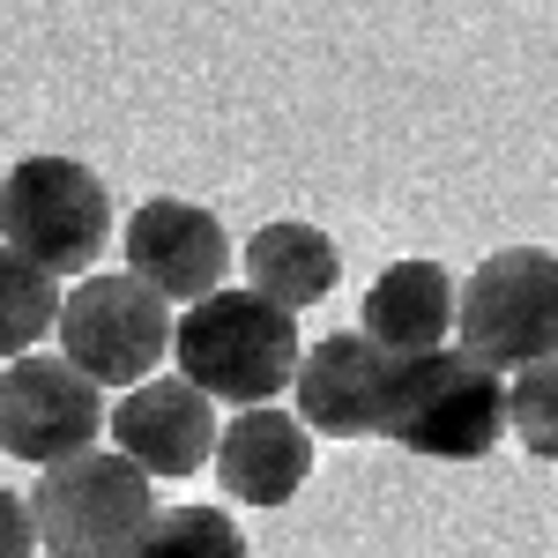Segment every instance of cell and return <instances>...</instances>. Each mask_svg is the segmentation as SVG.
<instances>
[{
  "label": "cell",
  "mask_w": 558,
  "mask_h": 558,
  "mask_svg": "<svg viewBox=\"0 0 558 558\" xmlns=\"http://www.w3.org/2000/svg\"><path fill=\"white\" fill-rule=\"evenodd\" d=\"M172 328L179 313L142 276L128 268H97L83 276L68 299H60V357L83 373L89 387H112V395H128V387L157 380V365L172 357Z\"/></svg>",
  "instance_id": "obj_5"
},
{
  "label": "cell",
  "mask_w": 558,
  "mask_h": 558,
  "mask_svg": "<svg viewBox=\"0 0 558 558\" xmlns=\"http://www.w3.org/2000/svg\"><path fill=\"white\" fill-rule=\"evenodd\" d=\"M313 476V432L299 425V410H239L223 439H216V484L239 507H291Z\"/></svg>",
  "instance_id": "obj_11"
},
{
  "label": "cell",
  "mask_w": 558,
  "mask_h": 558,
  "mask_svg": "<svg viewBox=\"0 0 558 558\" xmlns=\"http://www.w3.org/2000/svg\"><path fill=\"white\" fill-rule=\"evenodd\" d=\"M112 239V194L75 157H23L0 179V246L38 260L45 276H97V254Z\"/></svg>",
  "instance_id": "obj_4"
},
{
  "label": "cell",
  "mask_w": 558,
  "mask_h": 558,
  "mask_svg": "<svg viewBox=\"0 0 558 558\" xmlns=\"http://www.w3.org/2000/svg\"><path fill=\"white\" fill-rule=\"evenodd\" d=\"M380 432L425 462H484L507 432V380L470 350H417L387 365Z\"/></svg>",
  "instance_id": "obj_2"
},
{
  "label": "cell",
  "mask_w": 558,
  "mask_h": 558,
  "mask_svg": "<svg viewBox=\"0 0 558 558\" xmlns=\"http://www.w3.org/2000/svg\"><path fill=\"white\" fill-rule=\"evenodd\" d=\"M38 551V521H31V499H15L0 484V558H31Z\"/></svg>",
  "instance_id": "obj_17"
},
{
  "label": "cell",
  "mask_w": 558,
  "mask_h": 558,
  "mask_svg": "<svg viewBox=\"0 0 558 558\" xmlns=\"http://www.w3.org/2000/svg\"><path fill=\"white\" fill-rule=\"evenodd\" d=\"M105 432H112V447L128 454L134 470H149V476H194V470H209V462H216V439H223L216 402L194 380H179V373H172V380L128 387V395L112 402Z\"/></svg>",
  "instance_id": "obj_9"
},
{
  "label": "cell",
  "mask_w": 558,
  "mask_h": 558,
  "mask_svg": "<svg viewBox=\"0 0 558 558\" xmlns=\"http://www.w3.org/2000/svg\"><path fill=\"white\" fill-rule=\"evenodd\" d=\"M454 305H462V283H454L439 260H387L380 276H373V291H365V336H373L387 357L447 350Z\"/></svg>",
  "instance_id": "obj_12"
},
{
  "label": "cell",
  "mask_w": 558,
  "mask_h": 558,
  "mask_svg": "<svg viewBox=\"0 0 558 558\" xmlns=\"http://www.w3.org/2000/svg\"><path fill=\"white\" fill-rule=\"evenodd\" d=\"M60 276H45L38 260H23L15 246H0V365L31 357V350L60 328Z\"/></svg>",
  "instance_id": "obj_14"
},
{
  "label": "cell",
  "mask_w": 558,
  "mask_h": 558,
  "mask_svg": "<svg viewBox=\"0 0 558 558\" xmlns=\"http://www.w3.org/2000/svg\"><path fill=\"white\" fill-rule=\"evenodd\" d=\"M507 425H514V439L536 462H558V357L514 373V387H507Z\"/></svg>",
  "instance_id": "obj_16"
},
{
  "label": "cell",
  "mask_w": 558,
  "mask_h": 558,
  "mask_svg": "<svg viewBox=\"0 0 558 558\" xmlns=\"http://www.w3.org/2000/svg\"><path fill=\"white\" fill-rule=\"evenodd\" d=\"M454 336L499 380L558 357V254L507 246V254L476 260V276L462 283V305H454Z\"/></svg>",
  "instance_id": "obj_6"
},
{
  "label": "cell",
  "mask_w": 558,
  "mask_h": 558,
  "mask_svg": "<svg viewBox=\"0 0 558 558\" xmlns=\"http://www.w3.org/2000/svg\"><path fill=\"white\" fill-rule=\"evenodd\" d=\"M112 417L105 387H89L68 357H8L0 365V447L31 470H60L97 447V432Z\"/></svg>",
  "instance_id": "obj_7"
},
{
  "label": "cell",
  "mask_w": 558,
  "mask_h": 558,
  "mask_svg": "<svg viewBox=\"0 0 558 558\" xmlns=\"http://www.w3.org/2000/svg\"><path fill=\"white\" fill-rule=\"evenodd\" d=\"M387 357L365 328H343L328 343H305L299 380H291V402H299V425L320 432V439H365L380 432L387 410Z\"/></svg>",
  "instance_id": "obj_10"
},
{
  "label": "cell",
  "mask_w": 558,
  "mask_h": 558,
  "mask_svg": "<svg viewBox=\"0 0 558 558\" xmlns=\"http://www.w3.org/2000/svg\"><path fill=\"white\" fill-rule=\"evenodd\" d=\"M179 380H194L209 402H239L260 410L299 380V313H283L260 291H209L202 305H186L172 328Z\"/></svg>",
  "instance_id": "obj_1"
},
{
  "label": "cell",
  "mask_w": 558,
  "mask_h": 558,
  "mask_svg": "<svg viewBox=\"0 0 558 558\" xmlns=\"http://www.w3.org/2000/svg\"><path fill=\"white\" fill-rule=\"evenodd\" d=\"M128 276H142L165 305H202L209 291H223V268H231V239L202 202H179L157 194L128 216Z\"/></svg>",
  "instance_id": "obj_8"
},
{
  "label": "cell",
  "mask_w": 558,
  "mask_h": 558,
  "mask_svg": "<svg viewBox=\"0 0 558 558\" xmlns=\"http://www.w3.org/2000/svg\"><path fill=\"white\" fill-rule=\"evenodd\" d=\"M149 484L157 476L134 470L120 447H89L75 462L45 470L38 492H31L38 544L52 558H134L142 536H149V521L165 514Z\"/></svg>",
  "instance_id": "obj_3"
},
{
  "label": "cell",
  "mask_w": 558,
  "mask_h": 558,
  "mask_svg": "<svg viewBox=\"0 0 558 558\" xmlns=\"http://www.w3.org/2000/svg\"><path fill=\"white\" fill-rule=\"evenodd\" d=\"M336 283H343V254H336V239L320 223L283 216V223H260L254 239H246V291L276 299L283 313L320 305Z\"/></svg>",
  "instance_id": "obj_13"
},
{
  "label": "cell",
  "mask_w": 558,
  "mask_h": 558,
  "mask_svg": "<svg viewBox=\"0 0 558 558\" xmlns=\"http://www.w3.org/2000/svg\"><path fill=\"white\" fill-rule=\"evenodd\" d=\"M134 558H254V551H246V536H239L231 514H216V507H165L149 521V536H142Z\"/></svg>",
  "instance_id": "obj_15"
}]
</instances>
